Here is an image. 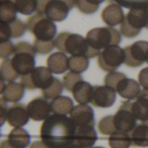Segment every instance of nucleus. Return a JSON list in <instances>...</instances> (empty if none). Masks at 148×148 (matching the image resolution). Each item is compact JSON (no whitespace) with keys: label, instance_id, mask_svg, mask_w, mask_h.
<instances>
[{"label":"nucleus","instance_id":"f257e3e1","mask_svg":"<svg viewBox=\"0 0 148 148\" xmlns=\"http://www.w3.org/2000/svg\"><path fill=\"white\" fill-rule=\"evenodd\" d=\"M76 127L66 115H49L40 127V138L49 148H67L75 143Z\"/></svg>","mask_w":148,"mask_h":148},{"label":"nucleus","instance_id":"f03ea898","mask_svg":"<svg viewBox=\"0 0 148 148\" xmlns=\"http://www.w3.org/2000/svg\"><path fill=\"white\" fill-rule=\"evenodd\" d=\"M55 47L63 53L75 56H87L94 58L100 55V51L92 49L86 38L78 34L69 32L59 33L55 40Z\"/></svg>","mask_w":148,"mask_h":148},{"label":"nucleus","instance_id":"7ed1b4c3","mask_svg":"<svg viewBox=\"0 0 148 148\" xmlns=\"http://www.w3.org/2000/svg\"><path fill=\"white\" fill-rule=\"evenodd\" d=\"M13 57L11 58L12 66L19 75H25L31 73L35 69L36 50L34 46L27 42L16 43Z\"/></svg>","mask_w":148,"mask_h":148},{"label":"nucleus","instance_id":"20e7f679","mask_svg":"<svg viewBox=\"0 0 148 148\" xmlns=\"http://www.w3.org/2000/svg\"><path fill=\"white\" fill-rule=\"evenodd\" d=\"M86 40L89 46L96 50L118 45L121 41L120 32L112 27H99L89 30L87 33Z\"/></svg>","mask_w":148,"mask_h":148},{"label":"nucleus","instance_id":"39448f33","mask_svg":"<svg viewBox=\"0 0 148 148\" xmlns=\"http://www.w3.org/2000/svg\"><path fill=\"white\" fill-rule=\"evenodd\" d=\"M25 25L27 30L34 35L35 39L41 41H51L56 33V24L44 14L32 15L26 19Z\"/></svg>","mask_w":148,"mask_h":148},{"label":"nucleus","instance_id":"423d86ee","mask_svg":"<svg viewBox=\"0 0 148 148\" xmlns=\"http://www.w3.org/2000/svg\"><path fill=\"white\" fill-rule=\"evenodd\" d=\"M148 23V10L132 9L125 16L121 23V33L127 38H133L138 36L142 28Z\"/></svg>","mask_w":148,"mask_h":148},{"label":"nucleus","instance_id":"0eeeda50","mask_svg":"<svg viewBox=\"0 0 148 148\" xmlns=\"http://www.w3.org/2000/svg\"><path fill=\"white\" fill-rule=\"evenodd\" d=\"M54 78L52 72L48 68L36 67L31 73L21 75L19 81L20 84L28 90L39 88L42 91L52 83Z\"/></svg>","mask_w":148,"mask_h":148},{"label":"nucleus","instance_id":"6e6552de","mask_svg":"<svg viewBox=\"0 0 148 148\" xmlns=\"http://www.w3.org/2000/svg\"><path fill=\"white\" fill-rule=\"evenodd\" d=\"M125 62L124 49L118 45L104 49L98 56V66L104 71L112 72Z\"/></svg>","mask_w":148,"mask_h":148},{"label":"nucleus","instance_id":"1a4fd4ad","mask_svg":"<svg viewBox=\"0 0 148 148\" xmlns=\"http://www.w3.org/2000/svg\"><path fill=\"white\" fill-rule=\"evenodd\" d=\"M133 101L123 102L116 114L114 115V121L116 130L123 133H131L137 126V119L135 118L133 110Z\"/></svg>","mask_w":148,"mask_h":148},{"label":"nucleus","instance_id":"9d476101","mask_svg":"<svg viewBox=\"0 0 148 148\" xmlns=\"http://www.w3.org/2000/svg\"><path fill=\"white\" fill-rule=\"evenodd\" d=\"M125 65L137 68L148 61V42L137 41L124 48Z\"/></svg>","mask_w":148,"mask_h":148},{"label":"nucleus","instance_id":"9b49d317","mask_svg":"<svg viewBox=\"0 0 148 148\" xmlns=\"http://www.w3.org/2000/svg\"><path fill=\"white\" fill-rule=\"evenodd\" d=\"M76 0H50L45 10V16L55 22L63 21L69 10L75 5Z\"/></svg>","mask_w":148,"mask_h":148},{"label":"nucleus","instance_id":"f8f14e48","mask_svg":"<svg viewBox=\"0 0 148 148\" xmlns=\"http://www.w3.org/2000/svg\"><path fill=\"white\" fill-rule=\"evenodd\" d=\"M116 91L108 86H93L91 104L96 108H107L114 105Z\"/></svg>","mask_w":148,"mask_h":148},{"label":"nucleus","instance_id":"ddd939ff","mask_svg":"<svg viewBox=\"0 0 148 148\" xmlns=\"http://www.w3.org/2000/svg\"><path fill=\"white\" fill-rule=\"evenodd\" d=\"M69 114V118L76 128L88 125L95 127V121L94 111L92 108L87 104H79L76 107H74Z\"/></svg>","mask_w":148,"mask_h":148},{"label":"nucleus","instance_id":"4468645a","mask_svg":"<svg viewBox=\"0 0 148 148\" xmlns=\"http://www.w3.org/2000/svg\"><path fill=\"white\" fill-rule=\"evenodd\" d=\"M28 108L25 105L16 103L8 108L6 121L12 127H22L25 126L29 120Z\"/></svg>","mask_w":148,"mask_h":148},{"label":"nucleus","instance_id":"2eb2a0df","mask_svg":"<svg viewBox=\"0 0 148 148\" xmlns=\"http://www.w3.org/2000/svg\"><path fill=\"white\" fill-rule=\"evenodd\" d=\"M27 108L30 119L35 121H45L49 116L50 112H52L50 103H49L45 98L42 97H36L31 100Z\"/></svg>","mask_w":148,"mask_h":148},{"label":"nucleus","instance_id":"dca6fc26","mask_svg":"<svg viewBox=\"0 0 148 148\" xmlns=\"http://www.w3.org/2000/svg\"><path fill=\"white\" fill-rule=\"evenodd\" d=\"M26 29V25L18 18L10 22H0V40L1 42L8 41L9 38L21 37Z\"/></svg>","mask_w":148,"mask_h":148},{"label":"nucleus","instance_id":"f3484780","mask_svg":"<svg viewBox=\"0 0 148 148\" xmlns=\"http://www.w3.org/2000/svg\"><path fill=\"white\" fill-rule=\"evenodd\" d=\"M97 133L94 126H83L76 128L75 143L84 148H91L97 140Z\"/></svg>","mask_w":148,"mask_h":148},{"label":"nucleus","instance_id":"a211bd4d","mask_svg":"<svg viewBox=\"0 0 148 148\" xmlns=\"http://www.w3.org/2000/svg\"><path fill=\"white\" fill-rule=\"evenodd\" d=\"M124 17L125 16L121 6L116 3H109L101 11L102 21L110 27L121 23Z\"/></svg>","mask_w":148,"mask_h":148},{"label":"nucleus","instance_id":"6ab92c4d","mask_svg":"<svg viewBox=\"0 0 148 148\" xmlns=\"http://www.w3.org/2000/svg\"><path fill=\"white\" fill-rule=\"evenodd\" d=\"M115 91L124 99L134 100L140 95V83L134 79L124 78L117 86Z\"/></svg>","mask_w":148,"mask_h":148},{"label":"nucleus","instance_id":"aec40b11","mask_svg":"<svg viewBox=\"0 0 148 148\" xmlns=\"http://www.w3.org/2000/svg\"><path fill=\"white\" fill-rule=\"evenodd\" d=\"M47 67L54 74H62L69 69V58L63 52H56L47 59Z\"/></svg>","mask_w":148,"mask_h":148},{"label":"nucleus","instance_id":"412c9836","mask_svg":"<svg viewBox=\"0 0 148 148\" xmlns=\"http://www.w3.org/2000/svg\"><path fill=\"white\" fill-rule=\"evenodd\" d=\"M73 96L76 102L79 104H88L91 103L93 86L88 82L82 81L76 84L72 91Z\"/></svg>","mask_w":148,"mask_h":148},{"label":"nucleus","instance_id":"4be33fe9","mask_svg":"<svg viewBox=\"0 0 148 148\" xmlns=\"http://www.w3.org/2000/svg\"><path fill=\"white\" fill-rule=\"evenodd\" d=\"M8 141L14 148H26L30 142V135L22 127L12 129L8 134Z\"/></svg>","mask_w":148,"mask_h":148},{"label":"nucleus","instance_id":"5701e85b","mask_svg":"<svg viewBox=\"0 0 148 148\" xmlns=\"http://www.w3.org/2000/svg\"><path fill=\"white\" fill-rule=\"evenodd\" d=\"M51 110L55 114L66 115L70 114L74 108L72 100L68 96H59L50 102Z\"/></svg>","mask_w":148,"mask_h":148},{"label":"nucleus","instance_id":"b1692460","mask_svg":"<svg viewBox=\"0 0 148 148\" xmlns=\"http://www.w3.org/2000/svg\"><path fill=\"white\" fill-rule=\"evenodd\" d=\"M23 88H24L20 83L9 82L6 84L5 88L1 95L7 102H16L23 98L24 95Z\"/></svg>","mask_w":148,"mask_h":148},{"label":"nucleus","instance_id":"393cba45","mask_svg":"<svg viewBox=\"0 0 148 148\" xmlns=\"http://www.w3.org/2000/svg\"><path fill=\"white\" fill-rule=\"evenodd\" d=\"M132 145L134 147H148V125L142 123L136 126L130 134Z\"/></svg>","mask_w":148,"mask_h":148},{"label":"nucleus","instance_id":"a878e982","mask_svg":"<svg viewBox=\"0 0 148 148\" xmlns=\"http://www.w3.org/2000/svg\"><path fill=\"white\" fill-rule=\"evenodd\" d=\"M133 113L135 118L143 123L148 121V100L140 95L135 101L133 102Z\"/></svg>","mask_w":148,"mask_h":148},{"label":"nucleus","instance_id":"bb28decb","mask_svg":"<svg viewBox=\"0 0 148 148\" xmlns=\"http://www.w3.org/2000/svg\"><path fill=\"white\" fill-rule=\"evenodd\" d=\"M17 10L13 0H1L0 3V20L10 23L15 20Z\"/></svg>","mask_w":148,"mask_h":148},{"label":"nucleus","instance_id":"cd10ccee","mask_svg":"<svg viewBox=\"0 0 148 148\" xmlns=\"http://www.w3.org/2000/svg\"><path fill=\"white\" fill-rule=\"evenodd\" d=\"M110 148H129L132 145L131 137L128 134L123 132H115L108 139Z\"/></svg>","mask_w":148,"mask_h":148},{"label":"nucleus","instance_id":"c85d7f7f","mask_svg":"<svg viewBox=\"0 0 148 148\" xmlns=\"http://www.w3.org/2000/svg\"><path fill=\"white\" fill-rule=\"evenodd\" d=\"M0 76L2 80L7 82H13V81L19 76L18 73L12 66L11 59H5L2 62L0 67Z\"/></svg>","mask_w":148,"mask_h":148},{"label":"nucleus","instance_id":"c756f323","mask_svg":"<svg viewBox=\"0 0 148 148\" xmlns=\"http://www.w3.org/2000/svg\"><path fill=\"white\" fill-rule=\"evenodd\" d=\"M88 58L87 56H72L69 58V69L71 72L81 74L88 68Z\"/></svg>","mask_w":148,"mask_h":148},{"label":"nucleus","instance_id":"7c9ffc66","mask_svg":"<svg viewBox=\"0 0 148 148\" xmlns=\"http://www.w3.org/2000/svg\"><path fill=\"white\" fill-rule=\"evenodd\" d=\"M63 90V84L60 82L58 78H54L52 83L42 90V95L45 99H56L60 96Z\"/></svg>","mask_w":148,"mask_h":148},{"label":"nucleus","instance_id":"2f4dec72","mask_svg":"<svg viewBox=\"0 0 148 148\" xmlns=\"http://www.w3.org/2000/svg\"><path fill=\"white\" fill-rule=\"evenodd\" d=\"M98 130L102 135H112L117 132L114 126V116L108 115L103 117L98 123Z\"/></svg>","mask_w":148,"mask_h":148},{"label":"nucleus","instance_id":"473e14b6","mask_svg":"<svg viewBox=\"0 0 148 148\" xmlns=\"http://www.w3.org/2000/svg\"><path fill=\"white\" fill-rule=\"evenodd\" d=\"M17 12L23 15H30L36 11L37 0H14Z\"/></svg>","mask_w":148,"mask_h":148},{"label":"nucleus","instance_id":"72a5a7b5","mask_svg":"<svg viewBox=\"0 0 148 148\" xmlns=\"http://www.w3.org/2000/svg\"><path fill=\"white\" fill-rule=\"evenodd\" d=\"M82 81V77L80 74H77L75 72H69L63 76L62 84L68 92L72 93V91H73L74 88L76 86V84Z\"/></svg>","mask_w":148,"mask_h":148},{"label":"nucleus","instance_id":"f704fd0d","mask_svg":"<svg viewBox=\"0 0 148 148\" xmlns=\"http://www.w3.org/2000/svg\"><path fill=\"white\" fill-rule=\"evenodd\" d=\"M33 46H34L36 53H38L40 55H46L52 51V49L55 47V42H54V40L41 41L38 39H35Z\"/></svg>","mask_w":148,"mask_h":148},{"label":"nucleus","instance_id":"c9c22d12","mask_svg":"<svg viewBox=\"0 0 148 148\" xmlns=\"http://www.w3.org/2000/svg\"><path fill=\"white\" fill-rule=\"evenodd\" d=\"M119 5L127 9L148 10V0H112Z\"/></svg>","mask_w":148,"mask_h":148},{"label":"nucleus","instance_id":"e433bc0d","mask_svg":"<svg viewBox=\"0 0 148 148\" xmlns=\"http://www.w3.org/2000/svg\"><path fill=\"white\" fill-rule=\"evenodd\" d=\"M126 75H124L123 73L121 72H110L109 74H108L105 78H104V83L106 86L112 88L113 89H116L117 86L119 85V83L124 79L126 78Z\"/></svg>","mask_w":148,"mask_h":148},{"label":"nucleus","instance_id":"4c0bfd02","mask_svg":"<svg viewBox=\"0 0 148 148\" xmlns=\"http://www.w3.org/2000/svg\"><path fill=\"white\" fill-rule=\"evenodd\" d=\"M75 6L83 14H93L96 12L99 9V6L93 5L86 0H76Z\"/></svg>","mask_w":148,"mask_h":148},{"label":"nucleus","instance_id":"58836bf2","mask_svg":"<svg viewBox=\"0 0 148 148\" xmlns=\"http://www.w3.org/2000/svg\"><path fill=\"white\" fill-rule=\"evenodd\" d=\"M15 46L10 41H4L0 42V57L3 59H8L10 56L14 54Z\"/></svg>","mask_w":148,"mask_h":148},{"label":"nucleus","instance_id":"ea45409f","mask_svg":"<svg viewBox=\"0 0 148 148\" xmlns=\"http://www.w3.org/2000/svg\"><path fill=\"white\" fill-rule=\"evenodd\" d=\"M139 83L144 88V89H148V68L141 69L139 75Z\"/></svg>","mask_w":148,"mask_h":148},{"label":"nucleus","instance_id":"a19ab883","mask_svg":"<svg viewBox=\"0 0 148 148\" xmlns=\"http://www.w3.org/2000/svg\"><path fill=\"white\" fill-rule=\"evenodd\" d=\"M6 101L1 97L0 99V121H1V126L6 121V116H7V106H6Z\"/></svg>","mask_w":148,"mask_h":148},{"label":"nucleus","instance_id":"79ce46f5","mask_svg":"<svg viewBox=\"0 0 148 148\" xmlns=\"http://www.w3.org/2000/svg\"><path fill=\"white\" fill-rule=\"evenodd\" d=\"M50 0H37V7H36V13L39 14H45L46 7Z\"/></svg>","mask_w":148,"mask_h":148},{"label":"nucleus","instance_id":"37998d69","mask_svg":"<svg viewBox=\"0 0 148 148\" xmlns=\"http://www.w3.org/2000/svg\"><path fill=\"white\" fill-rule=\"evenodd\" d=\"M29 148H49L42 140H36L31 143Z\"/></svg>","mask_w":148,"mask_h":148},{"label":"nucleus","instance_id":"c03bdc74","mask_svg":"<svg viewBox=\"0 0 148 148\" xmlns=\"http://www.w3.org/2000/svg\"><path fill=\"white\" fill-rule=\"evenodd\" d=\"M0 148H14L8 141V140H3L1 141L0 144Z\"/></svg>","mask_w":148,"mask_h":148},{"label":"nucleus","instance_id":"a18cd8bd","mask_svg":"<svg viewBox=\"0 0 148 148\" xmlns=\"http://www.w3.org/2000/svg\"><path fill=\"white\" fill-rule=\"evenodd\" d=\"M87 2H88V3H90L91 4H93V5H96V6H99L100 5V3H103L105 0H86Z\"/></svg>","mask_w":148,"mask_h":148},{"label":"nucleus","instance_id":"49530a36","mask_svg":"<svg viewBox=\"0 0 148 148\" xmlns=\"http://www.w3.org/2000/svg\"><path fill=\"white\" fill-rule=\"evenodd\" d=\"M140 95H143L144 97H146L148 100V89H144V90H142L141 93H140Z\"/></svg>","mask_w":148,"mask_h":148},{"label":"nucleus","instance_id":"de8ad7c7","mask_svg":"<svg viewBox=\"0 0 148 148\" xmlns=\"http://www.w3.org/2000/svg\"><path fill=\"white\" fill-rule=\"evenodd\" d=\"M67 148H84V147H81L80 145H78V144H76V143H73V144H71L69 147H68Z\"/></svg>","mask_w":148,"mask_h":148},{"label":"nucleus","instance_id":"09e8293b","mask_svg":"<svg viewBox=\"0 0 148 148\" xmlns=\"http://www.w3.org/2000/svg\"><path fill=\"white\" fill-rule=\"evenodd\" d=\"M91 148H104V147H91Z\"/></svg>","mask_w":148,"mask_h":148},{"label":"nucleus","instance_id":"8fccbe9b","mask_svg":"<svg viewBox=\"0 0 148 148\" xmlns=\"http://www.w3.org/2000/svg\"><path fill=\"white\" fill-rule=\"evenodd\" d=\"M147 29H148V23H147Z\"/></svg>","mask_w":148,"mask_h":148},{"label":"nucleus","instance_id":"3c124183","mask_svg":"<svg viewBox=\"0 0 148 148\" xmlns=\"http://www.w3.org/2000/svg\"><path fill=\"white\" fill-rule=\"evenodd\" d=\"M145 123H146L147 125H148V121H147V122H145Z\"/></svg>","mask_w":148,"mask_h":148},{"label":"nucleus","instance_id":"603ef678","mask_svg":"<svg viewBox=\"0 0 148 148\" xmlns=\"http://www.w3.org/2000/svg\"><path fill=\"white\" fill-rule=\"evenodd\" d=\"M147 63H148V61H147Z\"/></svg>","mask_w":148,"mask_h":148},{"label":"nucleus","instance_id":"864d4df0","mask_svg":"<svg viewBox=\"0 0 148 148\" xmlns=\"http://www.w3.org/2000/svg\"><path fill=\"white\" fill-rule=\"evenodd\" d=\"M13 1H14V0H13Z\"/></svg>","mask_w":148,"mask_h":148}]
</instances>
